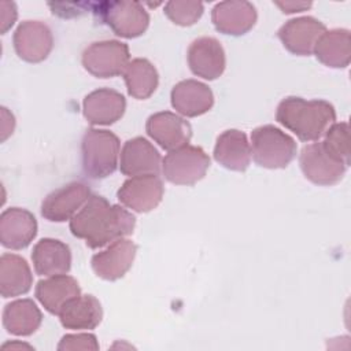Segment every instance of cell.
Listing matches in <instances>:
<instances>
[{
    "label": "cell",
    "instance_id": "obj_12",
    "mask_svg": "<svg viewBox=\"0 0 351 351\" xmlns=\"http://www.w3.org/2000/svg\"><path fill=\"white\" fill-rule=\"evenodd\" d=\"M188 66L191 71L203 80H217L226 67L225 51L214 37H199L188 48Z\"/></svg>",
    "mask_w": 351,
    "mask_h": 351
},
{
    "label": "cell",
    "instance_id": "obj_19",
    "mask_svg": "<svg viewBox=\"0 0 351 351\" xmlns=\"http://www.w3.org/2000/svg\"><path fill=\"white\" fill-rule=\"evenodd\" d=\"M256 18L258 14L254 4L243 0L221 1L211 11L214 27L228 36H243L248 33L254 27Z\"/></svg>",
    "mask_w": 351,
    "mask_h": 351
},
{
    "label": "cell",
    "instance_id": "obj_21",
    "mask_svg": "<svg viewBox=\"0 0 351 351\" xmlns=\"http://www.w3.org/2000/svg\"><path fill=\"white\" fill-rule=\"evenodd\" d=\"M32 261L34 271L38 276L51 277L66 274L71 267V251L66 243L58 239L45 237L37 241L33 247Z\"/></svg>",
    "mask_w": 351,
    "mask_h": 351
},
{
    "label": "cell",
    "instance_id": "obj_1",
    "mask_svg": "<svg viewBox=\"0 0 351 351\" xmlns=\"http://www.w3.org/2000/svg\"><path fill=\"white\" fill-rule=\"evenodd\" d=\"M136 226L132 213L100 195H90L80 211L70 219L73 236L85 240L89 248H101L130 236Z\"/></svg>",
    "mask_w": 351,
    "mask_h": 351
},
{
    "label": "cell",
    "instance_id": "obj_15",
    "mask_svg": "<svg viewBox=\"0 0 351 351\" xmlns=\"http://www.w3.org/2000/svg\"><path fill=\"white\" fill-rule=\"evenodd\" d=\"M136 251L137 247L132 240L125 237L119 239L92 256V269L97 277L107 281H115L129 271Z\"/></svg>",
    "mask_w": 351,
    "mask_h": 351
},
{
    "label": "cell",
    "instance_id": "obj_4",
    "mask_svg": "<svg viewBox=\"0 0 351 351\" xmlns=\"http://www.w3.org/2000/svg\"><path fill=\"white\" fill-rule=\"evenodd\" d=\"M296 141L274 125L258 126L251 132V156L265 169H284L296 156Z\"/></svg>",
    "mask_w": 351,
    "mask_h": 351
},
{
    "label": "cell",
    "instance_id": "obj_7",
    "mask_svg": "<svg viewBox=\"0 0 351 351\" xmlns=\"http://www.w3.org/2000/svg\"><path fill=\"white\" fill-rule=\"evenodd\" d=\"M129 47L118 40L95 41L82 52L84 69L97 78H111L123 74L129 64Z\"/></svg>",
    "mask_w": 351,
    "mask_h": 351
},
{
    "label": "cell",
    "instance_id": "obj_11",
    "mask_svg": "<svg viewBox=\"0 0 351 351\" xmlns=\"http://www.w3.org/2000/svg\"><path fill=\"white\" fill-rule=\"evenodd\" d=\"M90 196L85 182L73 181L52 191L41 203V215L49 222L71 219Z\"/></svg>",
    "mask_w": 351,
    "mask_h": 351
},
{
    "label": "cell",
    "instance_id": "obj_13",
    "mask_svg": "<svg viewBox=\"0 0 351 351\" xmlns=\"http://www.w3.org/2000/svg\"><path fill=\"white\" fill-rule=\"evenodd\" d=\"M147 134L166 151H174L186 145L192 137L188 121L171 111L152 114L145 123Z\"/></svg>",
    "mask_w": 351,
    "mask_h": 351
},
{
    "label": "cell",
    "instance_id": "obj_17",
    "mask_svg": "<svg viewBox=\"0 0 351 351\" xmlns=\"http://www.w3.org/2000/svg\"><path fill=\"white\" fill-rule=\"evenodd\" d=\"M162 166L159 151L144 137L128 140L119 154V170L128 177L158 174Z\"/></svg>",
    "mask_w": 351,
    "mask_h": 351
},
{
    "label": "cell",
    "instance_id": "obj_10",
    "mask_svg": "<svg viewBox=\"0 0 351 351\" xmlns=\"http://www.w3.org/2000/svg\"><path fill=\"white\" fill-rule=\"evenodd\" d=\"M16 55L29 63H40L53 48V36L48 25L40 21H23L12 37Z\"/></svg>",
    "mask_w": 351,
    "mask_h": 351
},
{
    "label": "cell",
    "instance_id": "obj_3",
    "mask_svg": "<svg viewBox=\"0 0 351 351\" xmlns=\"http://www.w3.org/2000/svg\"><path fill=\"white\" fill-rule=\"evenodd\" d=\"M119 138L106 129H88L81 141L82 170L92 180L111 176L119 166Z\"/></svg>",
    "mask_w": 351,
    "mask_h": 351
},
{
    "label": "cell",
    "instance_id": "obj_27",
    "mask_svg": "<svg viewBox=\"0 0 351 351\" xmlns=\"http://www.w3.org/2000/svg\"><path fill=\"white\" fill-rule=\"evenodd\" d=\"M43 322V314L32 299H16L3 310V326L15 336L33 335Z\"/></svg>",
    "mask_w": 351,
    "mask_h": 351
},
{
    "label": "cell",
    "instance_id": "obj_5",
    "mask_svg": "<svg viewBox=\"0 0 351 351\" xmlns=\"http://www.w3.org/2000/svg\"><path fill=\"white\" fill-rule=\"evenodd\" d=\"M95 7L100 21L119 37L136 38L148 29L149 15L138 1H103Z\"/></svg>",
    "mask_w": 351,
    "mask_h": 351
},
{
    "label": "cell",
    "instance_id": "obj_20",
    "mask_svg": "<svg viewBox=\"0 0 351 351\" xmlns=\"http://www.w3.org/2000/svg\"><path fill=\"white\" fill-rule=\"evenodd\" d=\"M170 101L178 114L195 118L211 110L214 95L206 84L197 80H184L173 86Z\"/></svg>",
    "mask_w": 351,
    "mask_h": 351
},
{
    "label": "cell",
    "instance_id": "obj_9",
    "mask_svg": "<svg viewBox=\"0 0 351 351\" xmlns=\"http://www.w3.org/2000/svg\"><path fill=\"white\" fill-rule=\"evenodd\" d=\"M165 188L158 174L129 177L118 189L117 197L122 206L136 213H148L159 206Z\"/></svg>",
    "mask_w": 351,
    "mask_h": 351
},
{
    "label": "cell",
    "instance_id": "obj_31",
    "mask_svg": "<svg viewBox=\"0 0 351 351\" xmlns=\"http://www.w3.org/2000/svg\"><path fill=\"white\" fill-rule=\"evenodd\" d=\"M58 350H99V343L96 336L92 333H75V335H66L62 337L60 343L58 344Z\"/></svg>",
    "mask_w": 351,
    "mask_h": 351
},
{
    "label": "cell",
    "instance_id": "obj_30",
    "mask_svg": "<svg viewBox=\"0 0 351 351\" xmlns=\"http://www.w3.org/2000/svg\"><path fill=\"white\" fill-rule=\"evenodd\" d=\"M204 5L200 1L171 0L165 4V15L178 26H192L203 15Z\"/></svg>",
    "mask_w": 351,
    "mask_h": 351
},
{
    "label": "cell",
    "instance_id": "obj_33",
    "mask_svg": "<svg viewBox=\"0 0 351 351\" xmlns=\"http://www.w3.org/2000/svg\"><path fill=\"white\" fill-rule=\"evenodd\" d=\"M274 4L284 12V14H293L306 11L313 5L310 1H274Z\"/></svg>",
    "mask_w": 351,
    "mask_h": 351
},
{
    "label": "cell",
    "instance_id": "obj_32",
    "mask_svg": "<svg viewBox=\"0 0 351 351\" xmlns=\"http://www.w3.org/2000/svg\"><path fill=\"white\" fill-rule=\"evenodd\" d=\"M0 25H1V34H5L15 23L18 18L16 4L14 1H1L0 3Z\"/></svg>",
    "mask_w": 351,
    "mask_h": 351
},
{
    "label": "cell",
    "instance_id": "obj_26",
    "mask_svg": "<svg viewBox=\"0 0 351 351\" xmlns=\"http://www.w3.org/2000/svg\"><path fill=\"white\" fill-rule=\"evenodd\" d=\"M315 58L332 69H346L351 60V40L347 29L326 30L314 47Z\"/></svg>",
    "mask_w": 351,
    "mask_h": 351
},
{
    "label": "cell",
    "instance_id": "obj_6",
    "mask_svg": "<svg viewBox=\"0 0 351 351\" xmlns=\"http://www.w3.org/2000/svg\"><path fill=\"white\" fill-rule=\"evenodd\" d=\"M210 167V158L203 148L184 145L170 151L162 159L165 178L176 185H193L200 181Z\"/></svg>",
    "mask_w": 351,
    "mask_h": 351
},
{
    "label": "cell",
    "instance_id": "obj_18",
    "mask_svg": "<svg viewBox=\"0 0 351 351\" xmlns=\"http://www.w3.org/2000/svg\"><path fill=\"white\" fill-rule=\"evenodd\" d=\"M37 234V219L26 208L10 207L0 215V241L8 250L26 248Z\"/></svg>",
    "mask_w": 351,
    "mask_h": 351
},
{
    "label": "cell",
    "instance_id": "obj_34",
    "mask_svg": "<svg viewBox=\"0 0 351 351\" xmlns=\"http://www.w3.org/2000/svg\"><path fill=\"white\" fill-rule=\"evenodd\" d=\"M1 141H5L7 137L14 132L15 118L5 107H1Z\"/></svg>",
    "mask_w": 351,
    "mask_h": 351
},
{
    "label": "cell",
    "instance_id": "obj_25",
    "mask_svg": "<svg viewBox=\"0 0 351 351\" xmlns=\"http://www.w3.org/2000/svg\"><path fill=\"white\" fill-rule=\"evenodd\" d=\"M33 285V274L27 262L16 254H3L0 258V292L3 298L25 295Z\"/></svg>",
    "mask_w": 351,
    "mask_h": 351
},
{
    "label": "cell",
    "instance_id": "obj_8",
    "mask_svg": "<svg viewBox=\"0 0 351 351\" xmlns=\"http://www.w3.org/2000/svg\"><path fill=\"white\" fill-rule=\"evenodd\" d=\"M299 165L304 177L315 185H335L344 177L347 166L326 152L322 141L307 144L299 155Z\"/></svg>",
    "mask_w": 351,
    "mask_h": 351
},
{
    "label": "cell",
    "instance_id": "obj_23",
    "mask_svg": "<svg viewBox=\"0 0 351 351\" xmlns=\"http://www.w3.org/2000/svg\"><path fill=\"white\" fill-rule=\"evenodd\" d=\"M103 318V308L93 295H78L62 307L59 319L63 328L73 330L95 329Z\"/></svg>",
    "mask_w": 351,
    "mask_h": 351
},
{
    "label": "cell",
    "instance_id": "obj_16",
    "mask_svg": "<svg viewBox=\"0 0 351 351\" xmlns=\"http://www.w3.org/2000/svg\"><path fill=\"white\" fill-rule=\"evenodd\" d=\"M126 110L125 96L110 88H100L84 97L82 114L95 126H108L119 121Z\"/></svg>",
    "mask_w": 351,
    "mask_h": 351
},
{
    "label": "cell",
    "instance_id": "obj_14",
    "mask_svg": "<svg viewBox=\"0 0 351 351\" xmlns=\"http://www.w3.org/2000/svg\"><path fill=\"white\" fill-rule=\"evenodd\" d=\"M326 32L325 25L314 16H299L285 22L278 30L282 45L293 55L308 56L318 38Z\"/></svg>",
    "mask_w": 351,
    "mask_h": 351
},
{
    "label": "cell",
    "instance_id": "obj_29",
    "mask_svg": "<svg viewBox=\"0 0 351 351\" xmlns=\"http://www.w3.org/2000/svg\"><path fill=\"white\" fill-rule=\"evenodd\" d=\"M322 141L324 148L335 159L350 166V129L347 122H337L330 125L325 132Z\"/></svg>",
    "mask_w": 351,
    "mask_h": 351
},
{
    "label": "cell",
    "instance_id": "obj_28",
    "mask_svg": "<svg viewBox=\"0 0 351 351\" xmlns=\"http://www.w3.org/2000/svg\"><path fill=\"white\" fill-rule=\"evenodd\" d=\"M122 75L128 93L137 100L148 99L159 84V74L155 66L143 58L130 60Z\"/></svg>",
    "mask_w": 351,
    "mask_h": 351
},
{
    "label": "cell",
    "instance_id": "obj_22",
    "mask_svg": "<svg viewBox=\"0 0 351 351\" xmlns=\"http://www.w3.org/2000/svg\"><path fill=\"white\" fill-rule=\"evenodd\" d=\"M214 159L228 170H247L251 163V144L245 133L237 129L222 132L214 145Z\"/></svg>",
    "mask_w": 351,
    "mask_h": 351
},
{
    "label": "cell",
    "instance_id": "obj_24",
    "mask_svg": "<svg viewBox=\"0 0 351 351\" xmlns=\"http://www.w3.org/2000/svg\"><path fill=\"white\" fill-rule=\"evenodd\" d=\"M34 293L37 300L48 313L59 315L66 302L81 295V289L74 277L58 274L40 280L36 285Z\"/></svg>",
    "mask_w": 351,
    "mask_h": 351
},
{
    "label": "cell",
    "instance_id": "obj_35",
    "mask_svg": "<svg viewBox=\"0 0 351 351\" xmlns=\"http://www.w3.org/2000/svg\"><path fill=\"white\" fill-rule=\"evenodd\" d=\"M1 348H32V346L25 344V343H16V341H11V343H5L1 346Z\"/></svg>",
    "mask_w": 351,
    "mask_h": 351
},
{
    "label": "cell",
    "instance_id": "obj_2",
    "mask_svg": "<svg viewBox=\"0 0 351 351\" xmlns=\"http://www.w3.org/2000/svg\"><path fill=\"white\" fill-rule=\"evenodd\" d=\"M276 121L302 141H318L335 123L336 111L326 100L288 96L278 103Z\"/></svg>",
    "mask_w": 351,
    "mask_h": 351
}]
</instances>
